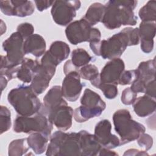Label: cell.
<instances>
[{
  "label": "cell",
  "instance_id": "obj_41",
  "mask_svg": "<svg viewBox=\"0 0 156 156\" xmlns=\"http://www.w3.org/2000/svg\"><path fill=\"white\" fill-rule=\"evenodd\" d=\"M100 156H107V155H110V156H116V155H118V154L115 152V151H111L110 149H107V148H105V147H101L99 154H98Z\"/></svg>",
  "mask_w": 156,
  "mask_h": 156
},
{
  "label": "cell",
  "instance_id": "obj_16",
  "mask_svg": "<svg viewBox=\"0 0 156 156\" xmlns=\"http://www.w3.org/2000/svg\"><path fill=\"white\" fill-rule=\"evenodd\" d=\"M112 124L109 120L99 121L94 128V135L102 147L107 149H114L120 146L119 138L111 133Z\"/></svg>",
  "mask_w": 156,
  "mask_h": 156
},
{
  "label": "cell",
  "instance_id": "obj_11",
  "mask_svg": "<svg viewBox=\"0 0 156 156\" xmlns=\"http://www.w3.org/2000/svg\"><path fill=\"white\" fill-rule=\"evenodd\" d=\"M80 1H55L51 10L54 22L59 26H65L71 23L76 16V11L80 7Z\"/></svg>",
  "mask_w": 156,
  "mask_h": 156
},
{
  "label": "cell",
  "instance_id": "obj_22",
  "mask_svg": "<svg viewBox=\"0 0 156 156\" xmlns=\"http://www.w3.org/2000/svg\"><path fill=\"white\" fill-rule=\"evenodd\" d=\"M132 105L135 114L141 118L152 115L156 108L155 99L146 94L136 98Z\"/></svg>",
  "mask_w": 156,
  "mask_h": 156
},
{
  "label": "cell",
  "instance_id": "obj_35",
  "mask_svg": "<svg viewBox=\"0 0 156 156\" xmlns=\"http://www.w3.org/2000/svg\"><path fill=\"white\" fill-rule=\"evenodd\" d=\"M137 143L140 147L143 148L144 151L149 150L153 145V138L149 134L144 132L141 133L137 139Z\"/></svg>",
  "mask_w": 156,
  "mask_h": 156
},
{
  "label": "cell",
  "instance_id": "obj_27",
  "mask_svg": "<svg viewBox=\"0 0 156 156\" xmlns=\"http://www.w3.org/2000/svg\"><path fill=\"white\" fill-rule=\"evenodd\" d=\"M29 148L27 138L14 140L9 145L8 155L9 156H21L25 155Z\"/></svg>",
  "mask_w": 156,
  "mask_h": 156
},
{
  "label": "cell",
  "instance_id": "obj_20",
  "mask_svg": "<svg viewBox=\"0 0 156 156\" xmlns=\"http://www.w3.org/2000/svg\"><path fill=\"white\" fill-rule=\"evenodd\" d=\"M67 103L62 95V88L59 85L53 86L46 94L43 98V104L39 110L46 115V113L52 108L63 104Z\"/></svg>",
  "mask_w": 156,
  "mask_h": 156
},
{
  "label": "cell",
  "instance_id": "obj_26",
  "mask_svg": "<svg viewBox=\"0 0 156 156\" xmlns=\"http://www.w3.org/2000/svg\"><path fill=\"white\" fill-rule=\"evenodd\" d=\"M105 11V5L100 2H94L90 5L83 18L91 26L101 22Z\"/></svg>",
  "mask_w": 156,
  "mask_h": 156
},
{
  "label": "cell",
  "instance_id": "obj_42",
  "mask_svg": "<svg viewBox=\"0 0 156 156\" xmlns=\"http://www.w3.org/2000/svg\"><path fill=\"white\" fill-rule=\"evenodd\" d=\"M7 82H8L7 79L3 76H1V87L2 91H3V90L4 88H5V87L7 85Z\"/></svg>",
  "mask_w": 156,
  "mask_h": 156
},
{
  "label": "cell",
  "instance_id": "obj_23",
  "mask_svg": "<svg viewBox=\"0 0 156 156\" xmlns=\"http://www.w3.org/2000/svg\"><path fill=\"white\" fill-rule=\"evenodd\" d=\"M40 65L37 60L25 58L19 68L16 78L24 83L31 82Z\"/></svg>",
  "mask_w": 156,
  "mask_h": 156
},
{
  "label": "cell",
  "instance_id": "obj_12",
  "mask_svg": "<svg viewBox=\"0 0 156 156\" xmlns=\"http://www.w3.org/2000/svg\"><path fill=\"white\" fill-rule=\"evenodd\" d=\"M124 69L125 64L121 58L110 60L102 68L98 80L95 82L93 86L98 88L101 83H112L118 85L119 77Z\"/></svg>",
  "mask_w": 156,
  "mask_h": 156
},
{
  "label": "cell",
  "instance_id": "obj_31",
  "mask_svg": "<svg viewBox=\"0 0 156 156\" xmlns=\"http://www.w3.org/2000/svg\"><path fill=\"white\" fill-rule=\"evenodd\" d=\"M12 125L11 113L9 109L4 105L1 106L0 110V126L1 134L9 130Z\"/></svg>",
  "mask_w": 156,
  "mask_h": 156
},
{
  "label": "cell",
  "instance_id": "obj_36",
  "mask_svg": "<svg viewBox=\"0 0 156 156\" xmlns=\"http://www.w3.org/2000/svg\"><path fill=\"white\" fill-rule=\"evenodd\" d=\"M16 30V32L20 33L24 39H26L33 34L34 32V27L30 23H23L17 26Z\"/></svg>",
  "mask_w": 156,
  "mask_h": 156
},
{
  "label": "cell",
  "instance_id": "obj_18",
  "mask_svg": "<svg viewBox=\"0 0 156 156\" xmlns=\"http://www.w3.org/2000/svg\"><path fill=\"white\" fill-rule=\"evenodd\" d=\"M156 24L155 22L141 21L138 28V34L140 40L141 51L149 54L154 49V38L155 35Z\"/></svg>",
  "mask_w": 156,
  "mask_h": 156
},
{
  "label": "cell",
  "instance_id": "obj_7",
  "mask_svg": "<svg viewBox=\"0 0 156 156\" xmlns=\"http://www.w3.org/2000/svg\"><path fill=\"white\" fill-rule=\"evenodd\" d=\"M53 124L48 116L38 112L34 116H18L14 120L13 131L16 133L30 134L41 132L51 136Z\"/></svg>",
  "mask_w": 156,
  "mask_h": 156
},
{
  "label": "cell",
  "instance_id": "obj_9",
  "mask_svg": "<svg viewBox=\"0 0 156 156\" xmlns=\"http://www.w3.org/2000/svg\"><path fill=\"white\" fill-rule=\"evenodd\" d=\"M65 34L68 41L74 45L86 41L98 42L101 38L100 30L92 27L83 18L68 24L65 29Z\"/></svg>",
  "mask_w": 156,
  "mask_h": 156
},
{
  "label": "cell",
  "instance_id": "obj_30",
  "mask_svg": "<svg viewBox=\"0 0 156 156\" xmlns=\"http://www.w3.org/2000/svg\"><path fill=\"white\" fill-rule=\"evenodd\" d=\"M80 77L90 82L97 79L99 76L98 67L93 64H87L79 69Z\"/></svg>",
  "mask_w": 156,
  "mask_h": 156
},
{
  "label": "cell",
  "instance_id": "obj_10",
  "mask_svg": "<svg viewBox=\"0 0 156 156\" xmlns=\"http://www.w3.org/2000/svg\"><path fill=\"white\" fill-rule=\"evenodd\" d=\"M57 64L47 51L41 59V63L35 74L30 87L37 94H42L49 87V82L54 76Z\"/></svg>",
  "mask_w": 156,
  "mask_h": 156
},
{
  "label": "cell",
  "instance_id": "obj_39",
  "mask_svg": "<svg viewBox=\"0 0 156 156\" xmlns=\"http://www.w3.org/2000/svg\"><path fill=\"white\" fill-rule=\"evenodd\" d=\"M55 1H48V0H37L35 1V5L38 11L42 12L51 6H52Z\"/></svg>",
  "mask_w": 156,
  "mask_h": 156
},
{
  "label": "cell",
  "instance_id": "obj_37",
  "mask_svg": "<svg viewBox=\"0 0 156 156\" xmlns=\"http://www.w3.org/2000/svg\"><path fill=\"white\" fill-rule=\"evenodd\" d=\"M20 66L16 67H8V68H0V75L3 76L7 78L8 81L16 78L17 73Z\"/></svg>",
  "mask_w": 156,
  "mask_h": 156
},
{
  "label": "cell",
  "instance_id": "obj_14",
  "mask_svg": "<svg viewBox=\"0 0 156 156\" xmlns=\"http://www.w3.org/2000/svg\"><path fill=\"white\" fill-rule=\"evenodd\" d=\"M83 85L80 82L79 69H76L65 74L62 82V92L64 98L75 102L79 98Z\"/></svg>",
  "mask_w": 156,
  "mask_h": 156
},
{
  "label": "cell",
  "instance_id": "obj_19",
  "mask_svg": "<svg viewBox=\"0 0 156 156\" xmlns=\"http://www.w3.org/2000/svg\"><path fill=\"white\" fill-rule=\"evenodd\" d=\"M81 156H95L98 155L102 146L94 135L85 130L79 132Z\"/></svg>",
  "mask_w": 156,
  "mask_h": 156
},
{
  "label": "cell",
  "instance_id": "obj_13",
  "mask_svg": "<svg viewBox=\"0 0 156 156\" xmlns=\"http://www.w3.org/2000/svg\"><path fill=\"white\" fill-rule=\"evenodd\" d=\"M136 71L137 78L130 88L136 93H144L146 85L155 79V58L140 63Z\"/></svg>",
  "mask_w": 156,
  "mask_h": 156
},
{
  "label": "cell",
  "instance_id": "obj_40",
  "mask_svg": "<svg viewBox=\"0 0 156 156\" xmlns=\"http://www.w3.org/2000/svg\"><path fill=\"white\" fill-rule=\"evenodd\" d=\"M123 155H149L146 151H140L136 149H130L127 150Z\"/></svg>",
  "mask_w": 156,
  "mask_h": 156
},
{
  "label": "cell",
  "instance_id": "obj_4",
  "mask_svg": "<svg viewBox=\"0 0 156 156\" xmlns=\"http://www.w3.org/2000/svg\"><path fill=\"white\" fill-rule=\"evenodd\" d=\"M116 132L120 136V146L136 140L144 133L146 128L142 124L133 120L127 109H119L113 115Z\"/></svg>",
  "mask_w": 156,
  "mask_h": 156
},
{
  "label": "cell",
  "instance_id": "obj_28",
  "mask_svg": "<svg viewBox=\"0 0 156 156\" xmlns=\"http://www.w3.org/2000/svg\"><path fill=\"white\" fill-rule=\"evenodd\" d=\"M92 59L93 57L83 48H77L72 51L71 60L73 64L77 68L88 64Z\"/></svg>",
  "mask_w": 156,
  "mask_h": 156
},
{
  "label": "cell",
  "instance_id": "obj_32",
  "mask_svg": "<svg viewBox=\"0 0 156 156\" xmlns=\"http://www.w3.org/2000/svg\"><path fill=\"white\" fill-rule=\"evenodd\" d=\"M100 89L105 97L108 99H115L118 94V90L116 85L112 83H101L99 85L98 88Z\"/></svg>",
  "mask_w": 156,
  "mask_h": 156
},
{
  "label": "cell",
  "instance_id": "obj_15",
  "mask_svg": "<svg viewBox=\"0 0 156 156\" xmlns=\"http://www.w3.org/2000/svg\"><path fill=\"white\" fill-rule=\"evenodd\" d=\"M74 110L68 105V103L61 104L46 113L49 121L58 130H68L72 126Z\"/></svg>",
  "mask_w": 156,
  "mask_h": 156
},
{
  "label": "cell",
  "instance_id": "obj_25",
  "mask_svg": "<svg viewBox=\"0 0 156 156\" xmlns=\"http://www.w3.org/2000/svg\"><path fill=\"white\" fill-rule=\"evenodd\" d=\"M48 51L57 63L59 65L68 57L70 48L66 43L63 41H55L51 44Z\"/></svg>",
  "mask_w": 156,
  "mask_h": 156
},
{
  "label": "cell",
  "instance_id": "obj_24",
  "mask_svg": "<svg viewBox=\"0 0 156 156\" xmlns=\"http://www.w3.org/2000/svg\"><path fill=\"white\" fill-rule=\"evenodd\" d=\"M51 136L41 132H34L27 138L28 144L36 154H41L46 151Z\"/></svg>",
  "mask_w": 156,
  "mask_h": 156
},
{
  "label": "cell",
  "instance_id": "obj_33",
  "mask_svg": "<svg viewBox=\"0 0 156 156\" xmlns=\"http://www.w3.org/2000/svg\"><path fill=\"white\" fill-rule=\"evenodd\" d=\"M137 78V73L136 69L124 71L118 81V84L121 85H131Z\"/></svg>",
  "mask_w": 156,
  "mask_h": 156
},
{
  "label": "cell",
  "instance_id": "obj_3",
  "mask_svg": "<svg viewBox=\"0 0 156 156\" xmlns=\"http://www.w3.org/2000/svg\"><path fill=\"white\" fill-rule=\"evenodd\" d=\"M46 155L48 156H81L79 133L55 131L50 136Z\"/></svg>",
  "mask_w": 156,
  "mask_h": 156
},
{
  "label": "cell",
  "instance_id": "obj_21",
  "mask_svg": "<svg viewBox=\"0 0 156 156\" xmlns=\"http://www.w3.org/2000/svg\"><path fill=\"white\" fill-rule=\"evenodd\" d=\"M46 43L44 38L37 34L25 39L24 42V50L26 54H31L36 57H40L46 52Z\"/></svg>",
  "mask_w": 156,
  "mask_h": 156
},
{
  "label": "cell",
  "instance_id": "obj_8",
  "mask_svg": "<svg viewBox=\"0 0 156 156\" xmlns=\"http://www.w3.org/2000/svg\"><path fill=\"white\" fill-rule=\"evenodd\" d=\"M24 38L18 32L12 33L2 43L6 55L1 56V67H16L21 65L26 54L24 50Z\"/></svg>",
  "mask_w": 156,
  "mask_h": 156
},
{
  "label": "cell",
  "instance_id": "obj_29",
  "mask_svg": "<svg viewBox=\"0 0 156 156\" xmlns=\"http://www.w3.org/2000/svg\"><path fill=\"white\" fill-rule=\"evenodd\" d=\"M138 15L142 21L155 22L156 20V1H149L140 9Z\"/></svg>",
  "mask_w": 156,
  "mask_h": 156
},
{
  "label": "cell",
  "instance_id": "obj_17",
  "mask_svg": "<svg viewBox=\"0 0 156 156\" xmlns=\"http://www.w3.org/2000/svg\"><path fill=\"white\" fill-rule=\"evenodd\" d=\"M1 11L7 16L26 17L33 14L35 6L31 1H0Z\"/></svg>",
  "mask_w": 156,
  "mask_h": 156
},
{
  "label": "cell",
  "instance_id": "obj_2",
  "mask_svg": "<svg viewBox=\"0 0 156 156\" xmlns=\"http://www.w3.org/2000/svg\"><path fill=\"white\" fill-rule=\"evenodd\" d=\"M7 100L20 116H33L41 107L40 100L31 87L23 84L11 90L7 95Z\"/></svg>",
  "mask_w": 156,
  "mask_h": 156
},
{
  "label": "cell",
  "instance_id": "obj_38",
  "mask_svg": "<svg viewBox=\"0 0 156 156\" xmlns=\"http://www.w3.org/2000/svg\"><path fill=\"white\" fill-rule=\"evenodd\" d=\"M144 93L149 96H151L155 99V79L152 80L146 85Z\"/></svg>",
  "mask_w": 156,
  "mask_h": 156
},
{
  "label": "cell",
  "instance_id": "obj_5",
  "mask_svg": "<svg viewBox=\"0 0 156 156\" xmlns=\"http://www.w3.org/2000/svg\"><path fill=\"white\" fill-rule=\"evenodd\" d=\"M127 46L130 45L125 29L107 40L90 43V47L96 55L109 60L119 58Z\"/></svg>",
  "mask_w": 156,
  "mask_h": 156
},
{
  "label": "cell",
  "instance_id": "obj_6",
  "mask_svg": "<svg viewBox=\"0 0 156 156\" xmlns=\"http://www.w3.org/2000/svg\"><path fill=\"white\" fill-rule=\"evenodd\" d=\"M80 104L74 111V118L79 123L100 116L106 108V104L99 94L89 88L84 90Z\"/></svg>",
  "mask_w": 156,
  "mask_h": 156
},
{
  "label": "cell",
  "instance_id": "obj_1",
  "mask_svg": "<svg viewBox=\"0 0 156 156\" xmlns=\"http://www.w3.org/2000/svg\"><path fill=\"white\" fill-rule=\"evenodd\" d=\"M138 1L134 0H110L105 5L104 14L101 21L109 30L119 28L121 26H135L137 16L133 10Z\"/></svg>",
  "mask_w": 156,
  "mask_h": 156
},
{
  "label": "cell",
  "instance_id": "obj_34",
  "mask_svg": "<svg viewBox=\"0 0 156 156\" xmlns=\"http://www.w3.org/2000/svg\"><path fill=\"white\" fill-rule=\"evenodd\" d=\"M137 94L138 93L133 91L130 87H127L122 91L121 101L124 105H132L136 99Z\"/></svg>",
  "mask_w": 156,
  "mask_h": 156
}]
</instances>
